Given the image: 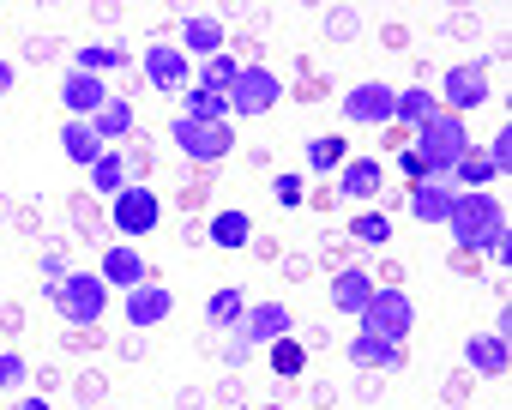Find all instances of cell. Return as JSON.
<instances>
[{
  "label": "cell",
  "instance_id": "cell-1",
  "mask_svg": "<svg viewBox=\"0 0 512 410\" xmlns=\"http://www.w3.org/2000/svg\"><path fill=\"white\" fill-rule=\"evenodd\" d=\"M446 230H452V242H458L464 254H488V248L506 236V205H500L494 193H476V187H470V193H458Z\"/></svg>",
  "mask_w": 512,
  "mask_h": 410
},
{
  "label": "cell",
  "instance_id": "cell-2",
  "mask_svg": "<svg viewBox=\"0 0 512 410\" xmlns=\"http://www.w3.org/2000/svg\"><path fill=\"white\" fill-rule=\"evenodd\" d=\"M416 139H410V151L428 163V175H452V163L470 151V133H464V121L452 115V109H434L422 127H410Z\"/></svg>",
  "mask_w": 512,
  "mask_h": 410
},
{
  "label": "cell",
  "instance_id": "cell-3",
  "mask_svg": "<svg viewBox=\"0 0 512 410\" xmlns=\"http://www.w3.org/2000/svg\"><path fill=\"white\" fill-rule=\"evenodd\" d=\"M223 103H229V121H235V115H241V121H253V115H272V109L284 103V79H278L272 67H241V73L229 79Z\"/></svg>",
  "mask_w": 512,
  "mask_h": 410
},
{
  "label": "cell",
  "instance_id": "cell-4",
  "mask_svg": "<svg viewBox=\"0 0 512 410\" xmlns=\"http://www.w3.org/2000/svg\"><path fill=\"white\" fill-rule=\"evenodd\" d=\"M55 314H61L67 326H97V320L109 314V284H103L97 272H67V278L55 284Z\"/></svg>",
  "mask_w": 512,
  "mask_h": 410
},
{
  "label": "cell",
  "instance_id": "cell-5",
  "mask_svg": "<svg viewBox=\"0 0 512 410\" xmlns=\"http://www.w3.org/2000/svg\"><path fill=\"white\" fill-rule=\"evenodd\" d=\"M362 320V332L368 338H386V344H404L410 338V326H416V302L398 290V284H380L374 296H368V308L356 314Z\"/></svg>",
  "mask_w": 512,
  "mask_h": 410
},
{
  "label": "cell",
  "instance_id": "cell-6",
  "mask_svg": "<svg viewBox=\"0 0 512 410\" xmlns=\"http://www.w3.org/2000/svg\"><path fill=\"white\" fill-rule=\"evenodd\" d=\"M169 139H175V151L193 157V163H223V157L235 151V127H229V121H193V115H175V121H169Z\"/></svg>",
  "mask_w": 512,
  "mask_h": 410
},
{
  "label": "cell",
  "instance_id": "cell-7",
  "mask_svg": "<svg viewBox=\"0 0 512 410\" xmlns=\"http://www.w3.org/2000/svg\"><path fill=\"white\" fill-rule=\"evenodd\" d=\"M157 218H163V205H157V193H151L145 181H133V187H121V193L109 199V224L121 230V242L151 236V230H157Z\"/></svg>",
  "mask_w": 512,
  "mask_h": 410
},
{
  "label": "cell",
  "instance_id": "cell-8",
  "mask_svg": "<svg viewBox=\"0 0 512 410\" xmlns=\"http://www.w3.org/2000/svg\"><path fill=\"white\" fill-rule=\"evenodd\" d=\"M392 85L386 79H362V85H350L344 91V121H356V127H386L392 121Z\"/></svg>",
  "mask_w": 512,
  "mask_h": 410
},
{
  "label": "cell",
  "instance_id": "cell-9",
  "mask_svg": "<svg viewBox=\"0 0 512 410\" xmlns=\"http://www.w3.org/2000/svg\"><path fill=\"white\" fill-rule=\"evenodd\" d=\"M452 205H458V181L452 175H428V181L410 187V218H422V224H446Z\"/></svg>",
  "mask_w": 512,
  "mask_h": 410
},
{
  "label": "cell",
  "instance_id": "cell-10",
  "mask_svg": "<svg viewBox=\"0 0 512 410\" xmlns=\"http://www.w3.org/2000/svg\"><path fill=\"white\" fill-rule=\"evenodd\" d=\"M290 326H296V314L284 308V302H253L247 314H241V338H247V350L253 344H278V338H290Z\"/></svg>",
  "mask_w": 512,
  "mask_h": 410
},
{
  "label": "cell",
  "instance_id": "cell-11",
  "mask_svg": "<svg viewBox=\"0 0 512 410\" xmlns=\"http://www.w3.org/2000/svg\"><path fill=\"white\" fill-rule=\"evenodd\" d=\"M440 97H446V109H452V115H464V109H482V103H488V73H482V61H464V67H452V73L440 79Z\"/></svg>",
  "mask_w": 512,
  "mask_h": 410
},
{
  "label": "cell",
  "instance_id": "cell-12",
  "mask_svg": "<svg viewBox=\"0 0 512 410\" xmlns=\"http://www.w3.org/2000/svg\"><path fill=\"white\" fill-rule=\"evenodd\" d=\"M145 79H151L157 91H187V85H193V61H187L175 43H151V49H145Z\"/></svg>",
  "mask_w": 512,
  "mask_h": 410
},
{
  "label": "cell",
  "instance_id": "cell-13",
  "mask_svg": "<svg viewBox=\"0 0 512 410\" xmlns=\"http://www.w3.org/2000/svg\"><path fill=\"white\" fill-rule=\"evenodd\" d=\"M121 314H127V326H163L169 314H175V296H169V284H133L127 290V302H121Z\"/></svg>",
  "mask_w": 512,
  "mask_h": 410
},
{
  "label": "cell",
  "instance_id": "cell-14",
  "mask_svg": "<svg viewBox=\"0 0 512 410\" xmlns=\"http://www.w3.org/2000/svg\"><path fill=\"white\" fill-rule=\"evenodd\" d=\"M175 49L199 67V61H211V55H223V19H211V13H193V19H181V37H175Z\"/></svg>",
  "mask_w": 512,
  "mask_h": 410
},
{
  "label": "cell",
  "instance_id": "cell-15",
  "mask_svg": "<svg viewBox=\"0 0 512 410\" xmlns=\"http://www.w3.org/2000/svg\"><path fill=\"white\" fill-rule=\"evenodd\" d=\"M380 187H386V163H380V157H350V163L338 169V193L356 199V205H368Z\"/></svg>",
  "mask_w": 512,
  "mask_h": 410
},
{
  "label": "cell",
  "instance_id": "cell-16",
  "mask_svg": "<svg viewBox=\"0 0 512 410\" xmlns=\"http://www.w3.org/2000/svg\"><path fill=\"white\" fill-rule=\"evenodd\" d=\"M61 103H67V115L91 121V115L109 103V85H103L97 73H67V79H61Z\"/></svg>",
  "mask_w": 512,
  "mask_h": 410
},
{
  "label": "cell",
  "instance_id": "cell-17",
  "mask_svg": "<svg viewBox=\"0 0 512 410\" xmlns=\"http://www.w3.org/2000/svg\"><path fill=\"white\" fill-rule=\"evenodd\" d=\"M97 278H103L109 290H133V284H145V254H139L133 242H115V248L103 254Z\"/></svg>",
  "mask_w": 512,
  "mask_h": 410
},
{
  "label": "cell",
  "instance_id": "cell-18",
  "mask_svg": "<svg viewBox=\"0 0 512 410\" xmlns=\"http://www.w3.org/2000/svg\"><path fill=\"white\" fill-rule=\"evenodd\" d=\"M356 368H368V374H392V368H404V344H386V338H368V332H356L350 338V350H344Z\"/></svg>",
  "mask_w": 512,
  "mask_h": 410
},
{
  "label": "cell",
  "instance_id": "cell-19",
  "mask_svg": "<svg viewBox=\"0 0 512 410\" xmlns=\"http://www.w3.org/2000/svg\"><path fill=\"white\" fill-rule=\"evenodd\" d=\"M103 151H109V145L91 133V121H67V127H61V157H67L73 169H91Z\"/></svg>",
  "mask_w": 512,
  "mask_h": 410
},
{
  "label": "cell",
  "instance_id": "cell-20",
  "mask_svg": "<svg viewBox=\"0 0 512 410\" xmlns=\"http://www.w3.org/2000/svg\"><path fill=\"white\" fill-rule=\"evenodd\" d=\"M374 290H380V284H374V278H368L362 266H344V272L332 278V302H338V314H362Z\"/></svg>",
  "mask_w": 512,
  "mask_h": 410
},
{
  "label": "cell",
  "instance_id": "cell-21",
  "mask_svg": "<svg viewBox=\"0 0 512 410\" xmlns=\"http://www.w3.org/2000/svg\"><path fill=\"white\" fill-rule=\"evenodd\" d=\"M464 362H470L476 374H488V380H500L512 356H506V338H500V332H476V338L464 344Z\"/></svg>",
  "mask_w": 512,
  "mask_h": 410
},
{
  "label": "cell",
  "instance_id": "cell-22",
  "mask_svg": "<svg viewBox=\"0 0 512 410\" xmlns=\"http://www.w3.org/2000/svg\"><path fill=\"white\" fill-rule=\"evenodd\" d=\"M91 133H97L103 145H109V139H127V133H133V103H127V97H109V103L91 115Z\"/></svg>",
  "mask_w": 512,
  "mask_h": 410
},
{
  "label": "cell",
  "instance_id": "cell-23",
  "mask_svg": "<svg viewBox=\"0 0 512 410\" xmlns=\"http://www.w3.org/2000/svg\"><path fill=\"white\" fill-rule=\"evenodd\" d=\"M91 187H97L103 199H115L121 187H133V169H127V157H121V151H103V157L91 163Z\"/></svg>",
  "mask_w": 512,
  "mask_h": 410
},
{
  "label": "cell",
  "instance_id": "cell-24",
  "mask_svg": "<svg viewBox=\"0 0 512 410\" xmlns=\"http://www.w3.org/2000/svg\"><path fill=\"white\" fill-rule=\"evenodd\" d=\"M241 314H247V296H241V290H211V296H205V320H211L217 332H235Z\"/></svg>",
  "mask_w": 512,
  "mask_h": 410
},
{
  "label": "cell",
  "instance_id": "cell-25",
  "mask_svg": "<svg viewBox=\"0 0 512 410\" xmlns=\"http://www.w3.org/2000/svg\"><path fill=\"white\" fill-rule=\"evenodd\" d=\"M181 115H193V121H229V103H223V91L187 85V91H181Z\"/></svg>",
  "mask_w": 512,
  "mask_h": 410
},
{
  "label": "cell",
  "instance_id": "cell-26",
  "mask_svg": "<svg viewBox=\"0 0 512 410\" xmlns=\"http://www.w3.org/2000/svg\"><path fill=\"white\" fill-rule=\"evenodd\" d=\"M428 115H434V91H428V85H410V91H398V97H392V121L422 127Z\"/></svg>",
  "mask_w": 512,
  "mask_h": 410
},
{
  "label": "cell",
  "instance_id": "cell-27",
  "mask_svg": "<svg viewBox=\"0 0 512 410\" xmlns=\"http://www.w3.org/2000/svg\"><path fill=\"white\" fill-rule=\"evenodd\" d=\"M205 236H211L217 248H247V242H253V224H247V212H217Z\"/></svg>",
  "mask_w": 512,
  "mask_h": 410
},
{
  "label": "cell",
  "instance_id": "cell-28",
  "mask_svg": "<svg viewBox=\"0 0 512 410\" xmlns=\"http://www.w3.org/2000/svg\"><path fill=\"white\" fill-rule=\"evenodd\" d=\"M127 61H133V55L115 49V43H85V49H79V73H97V79L115 73V67H127Z\"/></svg>",
  "mask_w": 512,
  "mask_h": 410
},
{
  "label": "cell",
  "instance_id": "cell-29",
  "mask_svg": "<svg viewBox=\"0 0 512 410\" xmlns=\"http://www.w3.org/2000/svg\"><path fill=\"white\" fill-rule=\"evenodd\" d=\"M235 73H241V61L223 49V55H211V61H199V67H193V85H205V91H229V79H235Z\"/></svg>",
  "mask_w": 512,
  "mask_h": 410
},
{
  "label": "cell",
  "instance_id": "cell-30",
  "mask_svg": "<svg viewBox=\"0 0 512 410\" xmlns=\"http://www.w3.org/2000/svg\"><path fill=\"white\" fill-rule=\"evenodd\" d=\"M344 163H350V145H344V139H332V133L308 139V169H326V175H338Z\"/></svg>",
  "mask_w": 512,
  "mask_h": 410
},
{
  "label": "cell",
  "instance_id": "cell-31",
  "mask_svg": "<svg viewBox=\"0 0 512 410\" xmlns=\"http://www.w3.org/2000/svg\"><path fill=\"white\" fill-rule=\"evenodd\" d=\"M452 181H458V193H464V187H476V193H482V187L494 181V163H488V157H482V151L470 145V151H464V157L452 163Z\"/></svg>",
  "mask_w": 512,
  "mask_h": 410
},
{
  "label": "cell",
  "instance_id": "cell-32",
  "mask_svg": "<svg viewBox=\"0 0 512 410\" xmlns=\"http://www.w3.org/2000/svg\"><path fill=\"white\" fill-rule=\"evenodd\" d=\"M350 236L368 242V248H386V242H392V218H386V212H362V218L350 224Z\"/></svg>",
  "mask_w": 512,
  "mask_h": 410
},
{
  "label": "cell",
  "instance_id": "cell-33",
  "mask_svg": "<svg viewBox=\"0 0 512 410\" xmlns=\"http://www.w3.org/2000/svg\"><path fill=\"white\" fill-rule=\"evenodd\" d=\"M482 157L494 163V175H506V169H512V127H500V133L488 139V151H482Z\"/></svg>",
  "mask_w": 512,
  "mask_h": 410
},
{
  "label": "cell",
  "instance_id": "cell-34",
  "mask_svg": "<svg viewBox=\"0 0 512 410\" xmlns=\"http://www.w3.org/2000/svg\"><path fill=\"white\" fill-rule=\"evenodd\" d=\"M266 350H272V368H278V374H302V350H296L290 338H278V344H266Z\"/></svg>",
  "mask_w": 512,
  "mask_h": 410
},
{
  "label": "cell",
  "instance_id": "cell-35",
  "mask_svg": "<svg viewBox=\"0 0 512 410\" xmlns=\"http://www.w3.org/2000/svg\"><path fill=\"white\" fill-rule=\"evenodd\" d=\"M19 380H25V356L19 350H0V392L19 386Z\"/></svg>",
  "mask_w": 512,
  "mask_h": 410
},
{
  "label": "cell",
  "instance_id": "cell-36",
  "mask_svg": "<svg viewBox=\"0 0 512 410\" xmlns=\"http://www.w3.org/2000/svg\"><path fill=\"white\" fill-rule=\"evenodd\" d=\"M272 193H278L284 205H302V193H308V187H302V175H272Z\"/></svg>",
  "mask_w": 512,
  "mask_h": 410
},
{
  "label": "cell",
  "instance_id": "cell-37",
  "mask_svg": "<svg viewBox=\"0 0 512 410\" xmlns=\"http://www.w3.org/2000/svg\"><path fill=\"white\" fill-rule=\"evenodd\" d=\"M326 37H356V13H350V7L326 13Z\"/></svg>",
  "mask_w": 512,
  "mask_h": 410
},
{
  "label": "cell",
  "instance_id": "cell-38",
  "mask_svg": "<svg viewBox=\"0 0 512 410\" xmlns=\"http://www.w3.org/2000/svg\"><path fill=\"white\" fill-rule=\"evenodd\" d=\"M398 169H404V175H410V187H416V181H428V163H422V157H416V151H410V145H404V151H398Z\"/></svg>",
  "mask_w": 512,
  "mask_h": 410
},
{
  "label": "cell",
  "instance_id": "cell-39",
  "mask_svg": "<svg viewBox=\"0 0 512 410\" xmlns=\"http://www.w3.org/2000/svg\"><path fill=\"white\" fill-rule=\"evenodd\" d=\"M13 79H19V73H13V61H0V91H13Z\"/></svg>",
  "mask_w": 512,
  "mask_h": 410
},
{
  "label": "cell",
  "instance_id": "cell-40",
  "mask_svg": "<svg viewBox=\"0 0 512 410\" xmlns=\"http://www.w3.org/2000/svg\"><path fill=\"white\" fill-rule=\"evenodd\" d=\"M13 410H49V398H19Z\"/></svg>",
  "mask_w": 512,
  "mask_h": 410
},
{
  "label": "cell",
  "instance_id": "cell-41",
  "mask_svg": "<svg viewBox=\"0 0 512 410\" xmlns=\"http://www.w3.org/2000/svg\"><path fill=\"white\" fill-rule=\"evenodd\" d=\"M260 410H278V404H260Z\"/></svg>",
  "mask_w": 512,
  "mask_h": 410
}]
</instances>
